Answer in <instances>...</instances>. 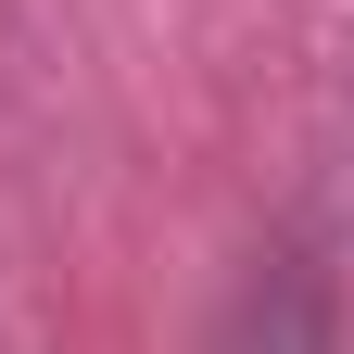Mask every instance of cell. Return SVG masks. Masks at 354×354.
Instances as JSON below:
<instances>
[{"mask_svg": "<svg viewBox=\"0 0 354 354\" xmlns=\"http://www.w3.org/2000/svg\"><path fill=\"white\" fill-rule=\"evenodd\" d=\"M215 354H342V291H329V266L304 253V241H279V253L228 291Z\"/></svg>", "mask_w": 354, "mask_h": 354, "instance_id": "1", "label": "cell"}]
</instances>
